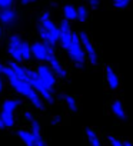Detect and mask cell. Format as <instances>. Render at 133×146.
<instances>
[{
	"mask_svg": "<svg viewBox=\"0 0 133 146\" xmlns=\"http://www.w3.org/2000/svg\"><path fill=\"white\" fill-rule=\"evenodd\" d=\"M3 76L6 78V80H7V83L10 85V88H12L17 95H20V96H23L24 99H27L36 109H39V110H44V109H46L44 100H43V99L40 98V95L33 89V86H32L29 82H26V80L17 78V76L15 75V72H13L9 66H5Z\"/></svg>",
	"mask_w": 133,
	"mask_h": 146,
	"instance_id": "6da1fadb",
	"label": "cell"
},
{
	"mask_svg": "<svg viewBox=\"0 0 133 146\" xmlns=\"http://www.w3.org/2000/svg\"><path fill=\"white\" fill-rule=\"evenodd\" d=\"M37 35L40 37V42L44 44L50 46L54 49L56 44H59V37H60V30H59V23L52 20L50 12H42L37 17V26H36Z\"/></svg>",
	"mask_w": 133,
	"mask_h": 146,
	"instance_id": "7a4b0ae2",
	"label": "cell"
},
{
	"mask_svg": "<svg viewBox=\"0 0 133 146\" xmlns=\"http://www.w3.org/2000/svg\"><path fill=\"white\" fill-rule=\"evenodd\" d=\"M7 54L15 63H29L32 60L30 53V44L27 40H24L19 33H12L7 37V46H6Z\"/></svg>",
	"mask_w": 133,
	"mask_h": 146,
	"instance_id": "3957f363",
	"label": "cell"
},
{
	"mask_svg": "<svg viewBox=\"0 0 133 146\" xmlns=\"http://www.w3.org/2000/svg\"><path fill=\"white\" fill-rule=\"evenodd\" d=\"M22 106V99L7 98L0 105V116L5 127H13L16 123V110Z\"/></svg>",
	"mask_w": 133,
	"mask_h": 146,
	"instance_id": "277c9868",
	"label": "cell"
},
{
	"mask_svg": "<svg viewBox=\"0 0 133 146\" xmlns=\"http://www.w3.org/2000/svg\"><path fill=\"white\" fill-rule=\"evenodd\" d=\"M66 53H67L69 60L73 63V66H75L76 69H83V67H85V64H86V62H87V57H86L85 49H83V46H82L79 33H73L72 44H70L69 50L66 52Z\"/></svg>",
	"mask_w": 133,
	"mask_h": 146,
	"instance_id": "5b68a950",
	"label": "cell"
},
{
	"mask_svg": "<svg viewBox=\"0 0 133 146\" xmlns=\"http://www.w3.org/2000/svg\"><path fill=\"white\" fill-rule=\"evenodd\" d=\"M34 70H36V75L40 79V82L50 92L54 93V89H56V85H57V76L54 75V72L52 70V67L47 63H40V64L36 66Z\"/></svg>",
	"mask_w": 133,
	"mask_h": 146,
	"instance_id": "8992f818",
	"label": "cell"
},
{
	"mask_svg": "<svg viewBox=\"0 0 133 146\" xmlns=\"http://www.w3.org/2000/svg\"><path fill=\"white\" fill-rule=\"evenodd\" d=\"M27 82L33 86V89L40 95V98H42L46 103H53V102H54L53 92H50V90L40 82V79L37 78L34 69H29V67H27Z\"/></svg>",
	"mask_w": 133,
	"mask_h": 146,
	"instance_id": "52a82bcc",
	"label": "cell"
},
{
	"mask_svg": "<svg viewBox=\"0 0 133 146\" xmlns=\"http://www.w3.org/2000/svg\"><path fill=\"white\" fill-rule=\"evenodd\" d=\"M30 53H32V59L33 60H36L39 63H47L50 56L53 53H56V52H54L53 47L44 44L40 40H36V42H33L30 44Z\"/></svg>",
	"mask_w": 133,
	"mask_h": 146,
	"instance_id": "ba28073f",
	"label": "cell"
},
{
	"mask_svg": "<svg viewBox=\"0 0 133 146\" xmlns=\"http://www.w3.org/2000/svg\"><path fill=\"white\" fill-rule=\"evenodd\" d=\"M79 37H80V42H82V46L85 49V53H86V57H87V62L92 64V66H97L99 63V53L90 39V36L87 35V32L82 30L79 32Z\"/></svg>",
	"mask_w": 133,
	"mask_h": 146,
	"instance_id": "9c48e42d",
	"label": "cell"
},
{
	"mask_svg": "<svg viewBox=\"0 0 133 146\" xmlns=\"http://www.w3.org/2000/svg\"><path fill=\"white\" fill-rule=\"evenodd\" d=\"M59 30H60V37H59V46L67 52L70 44H72V40H73V30H72V26H70V22L62 19L59 22Z\"/></svg>",
	"mask_w": 133,
	"mask_h": 146,
	"instance_id": "30bf717a",
	"label": "cell"
},
{
	"mask_svg": "<svg viewBox=\"0 0 133 146\" xmlns=\"http://www.w3.org/2000/svg\"><path fill=\"white\" fill-rule=\"evenodd\" d=\"M16 135L19 136V139L26 145V146H47L46 140L42 137V135L33 133L32 130H26V129H20L16 132Z\"/></svg>",
	"mask_w": 133,
	"mask_h": 146,
	"instance_id": "8fae6325",
	"label": "cell"
},
{
	"mask_svg": "<svg viewBox=\"0 0 133 146\" xmlns=\"http://www.w3.org/2000/svg\"><path fill=\"white\" fill-rule=\"evenodd\" d=\"M20 22V15L19 12L13 9H6V10H0V26L7 27V29H15Z\"/></svg>",
	"mask_w": 133,
	"mask_h": 146,
	"instance_id": "7c38bea8",
	"label": "cell"
},
{
	"mask_svg": "<svg viewBox=\"0 0 133 146\" xmlns=\"http://www.w3.org/2000/svg\"><path fill=\"white\" fill-rule=\"evenodd\" d=\"M47 64L52 67V70L54 72V75L57 76V79H62V80H66L67 79V70H66L64 64L62 63V60L57 57L56 53H53L47 62Z\"/></svg>",
	"mask_w": 133,
	"mask_h": 146,
	"instance_id": "4fadbf2b",
	"label": "cell"
},
{
	"mask_svg": "<svg viewBox=\"0 0 133 146\" xmlns=\"http://www.w3.org/2000/svg\"><path fill=\"white\" fill-rule=\"evenodd\" d=\"M105 80H106V85H107V88L110 90H117L120 88L119 75H117V72L114 70V67L110 66V64L105 66Z\"/></svg>",
	"mask_w": 133,
	"mask_h": 146,
	"instance_id": "5bb4252c",
	"label": "cell"
},
{
	"mask_svg": "<svg viewBox=\"0 0 133 146\" xmlns=\"http://www.w3.org/2000/svg\"><path fill=\"white\" fill-rule=\"evenodd\" d=\"M110 112L119 119V120H126L127 115H126V109H124V105L120 99H114L110 105Z\"/></svg>",
	"mask_w": 133,
	"mask_h": 146,
	"instance_id": "9a60e30c",
	"label": "cell"
},
{
	"mask_svg": "<svg viewBox=\"0 0 133 146\" xmlns=\"http://www.w3.org/2000/svg\"><path fill=\"white\" fill-rule=\"evenodd\" d=\"M62 12H63V19L67 20V22H73L76 20V16H77V12H76V6L72 5V3H67L62 7Z\"/></svg>",
	"mask_w": 133,
	"mask_h": 146,
	"instance_id": "2e32d148",
	"label": "cell"
},
{
	"mask_svg": "<svg viewBox=\"0 0 133 146\" xmlns=\"http://www.w3.org/2000/svg\"><path fill=\"white\" fill-rule=\"evenodd\" d=\"M60 99L64 102V105L67 106V109H69L70 112H77L79 106H77V100H76L75 96H72V95H69V93H62V95H60Z\"/></svg>",
	"mask_w": 133,
	"mask_h": 146,
	"instance_id": "e0dca14e",
	"label": "cell"
},
{
	"mask_svg": "<svg viewBox=\"0 0 133 146\" xmlns=\"http://www.w3.org/2000/svg\"><path fill=\"white\" fill-rule=\"evenodd\" d=\"M24 119L29 122V125H30V130H32L33 133L40 135V123H39V120L34 117V115H33L30 110H26V112H24Z\"/></svg>",
	"mask_w": 133,
	"mask_h": 146,
	"instance_id": "ac0fdd59",
	"label": "cell"
},
{
	"mask_svg": "<svg viewBox=\"0 0 133 146\" xmlns=\"http://www.w3.org/2000/svg\"><path fill=\"white\" fill-rule=\"evenodd\" d=\"M76 12H77V16H76V20L77 22L85 23L89 19V7L86 5H79L76 7Z\"/></svg>",
	"mask_w": 133,
	"mask_h": 146,
	"instance_id": "d6986e66",
	"label": "cell"
},
{
	"mask_svg": "<svg viewBox=\"0 0 133 146\" xmlns=\"http://www.w3.org/2000/svg\"><path fill=\"white\" fill-rule=\"evenodd\" d=\"M86 136H87V142H89V145H90V146H102L100 139H99L97 133H96L93 129L86 127Z\"/></svg>",
	"mask_w": 133,
	"mask_h": 146,
	"instance_id": "ffe728a7",
	"label": "cell"
},
{
	"mask_svg": "<svg viewBox=\"0 0 133 146\" xmlns=\"http://www.w3.org/2000/svg\"><path fill=\"white\" fill-rule=\"evenodd\" d=\"M132 3H133V0H112L113 7L117 10H124V9L130 7Z\"/></svg>",
	"mask_w": 133,
	"mask_h": 146,
	"instance_id": "44dd1931",
	"label": "cell"
},
{
	"mask_svg": "<svg viewBox=\"0 0 133 146\" xmlns=\"http://www.w3.org/2000/svg\"><path fill=\"white\" fill-rule=\"evenodd\" d=\"M17 0H0V10H6V9H13Z\"/></svg>",
	"mask_w": 133,
	"mask_h": 146,
	"instance_id": "7402d4cb",
	"label": "cell"
},
{
	"mask_svg": "<svg viewBox=\"0 0 133 146\" xmlns=\"http://www.w3.org/2000/svg\"><path fill=\"white\" fill-rule=\"evenodd\" d=\"M100 5H102L100 0H87V6H89V9H92V10H97V9L100 7Z\"/></svg>",
	"mask_w": 133,
	"mask_h": 146,
	"instance_id": "603a6c76",
	"label": "cell"
},
{
	"mask_svg": "<svg viewBox=\"0 0 133 146\" xmlns=\"http://www.w3.org/2000/svg\"><path fill=\"white\" fill-rule=\"evenodd\" d=\"M109 143H110V146H124L123 142L119 140V139H116L114 136H109Z\"/></svg>",
	"mask_w": 133,
	"mask_h": 146,
	"instance_id": "cb8c5ba5",
	"label": "cell"
},
{
	"mask_svg": "<svg viewBox=\"0 0 133 146\" xmlns=\"http://www.w3.org/2000/svg\"><path fill=\"white\" fill-rule=\"evenodd\" d=\"M60 122H62V116L56 115V116H53V117H52V122H50V123H52V125H59Z\"/></svg>",
	"mask_w": 133,
	"mask_h": 146,
	"instance_id": "d4e9b609",
	"label": "cell"
},
{
	"mask_svg": "<svg viewBox=\"0 0 133 146\" xmlns=\"http://www.w3.org/2000/svg\"><path fill=\"white\" fill-rule=\"evenodd\" d=\"M36 2H37V0H20V5L22 6H30V5H33Z\"/></svg>",
	"mask_w": 133,
	"mask_h": 146,
	"instance_id": "484cf974",
	"label": "cell"
},
{
	"mask_svg": "<svg viewBox=\"0 0 133 146\" xmlns=\"http://www.w3.org/2000/svg\"><path fill=\"white\" fill-rule=\"evenodd\" d=\"M123 145H124V146H133V143H132V142H129V140L123 142Z\"/></svg>",
	"mask_w": 133,
	"mask_h": 146,
	"instance_id": "4316f807",
	"label": "cell"
},
{
	"mask_svg": "<svg viewBox=\"0 0 133 146\" xmlns=\"http://www.w3.org/2000/svg\"><path fill=\"white\" fill-rule=\"evenodd\" d=\"M2 37H3V27L0 26V40H2Z\"/></svg>",
	"mask_w": 133,
	"mask_h": 146,
	"instance_id": "83f0119b",
	"label": "cell"
},
{
	"mask_svg": "<svg viewBox=\"0 0 133 146\" xmlns=\"http://www.w3.org/2000/svg\"><path fill=\"white\" fill-rule=\"evenodd\" d=\"M5 127V125H3V122H2V116H0V129H3Z\"/></svg>",
	"mask_w": 133,
	"mask_h": 146,
	"instance_id": "f1b7e54d",
	"label": "cell"
}]
</instances>
